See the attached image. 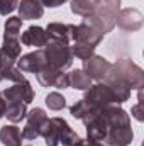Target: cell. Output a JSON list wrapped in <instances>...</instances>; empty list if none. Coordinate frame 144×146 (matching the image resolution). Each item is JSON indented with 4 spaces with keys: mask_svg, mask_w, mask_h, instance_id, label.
Here are the masks:
<instances>
[{
    "mask_svg": "<svg viewBox=\"0 0 144 146\" xmlns=\"http://www.w3.org/2000/svg\"><path fill=\"white\" fill-rule=\"evenodd\" d=\"M61 73L63 72H59V70H56V68L46 65L41 72L36 73V78L42 87H54V83H56V80H58V76H59Z\"/></svg>",
    "mask_w": 144,
    "mask_h": 146,
    "instance_id": "19",
    "label": "cell"
},
{
    "mask_svg": "<svg viewBox=\"0 0 144 146\" xmlns=\"http://www.w3.org/2000/svg\"><path fill=\"white\" fill-rule=\"evenodd\" d=\"M105 83L108 85V88H110V92L114 95V102L115 104H124L131 97V92L132 90L129 88V85L126 82H122V80H119V78H115L112 75H107Z\"/></svg>",
    "mask_w": 144,
    "mask_h": 146,
    "instance_id": "14",
    "label": "cell"
},
{
    "mask_svg": "<svg viewBox=\"0 0 144 146\" xmlns=\"http://www.w3.org/2000/svg\"><path fill=\"white\" fill-rule=\"evenodd\" d=\"M46 65H48V61H46V56H44L42 49H36L32 53H27V54H24L22 58L17 60V68L22 73H34L36 75Z\"/></svg>",
    "mask_w": 144,
    "mask_h": 146,
    "instance_id": "11",
    "label": "cell"
},
{
    "mask_svg": "<svg viewBox=\"0 0 144 146\" xmlns=\"http://www.w3.org/2000/svg\"><path fill=\"white\" fill-rule=\"evenodd\" d=\"M102 39H104V34L97 27H93L92 24H88L87 21H83L78 26H73V31H71L73 42H81V44H88V46L97 48Z\"/></svg>",
    "mask_w": 144,
    "mask_h": 146,
    "instance_id": "7",
    "label": "cell"
},
{
    "mask_svg": "<svg viewBox=\"0 0 144 146\" xmlns=\"http://www.w3.org/2000/svg\"><path fill=\"white\" fill-rule=\"evenodd\" d=\"M27 124L24 126L22 129V139H36L41 136V129L44 127V124L48 122V114L44 112L42 109H32L31 112H27Z\"/></svg>",
    "mask_w": 144,
    "mask_h": 146,
    "instance_id": "8",
    "label": "cell"
},
{
    "mask_svg": "<svg viewBox=\"0 0 144 146\" xmlns=\"http://www.w3.org/2000/svg\"><path fill=\"white\" fill-rule=\"evenodd\" d=\"M5 112H7V102L0 97V119L5 115Z\"/></svg>",
    "mask_w": 144,
    "mask_h": 146,
    "instance_id": "31",
    "label": "cell"
},
{
    "mask_svg": "<svg viewBox=\"0 0 144 146\" xmlns=\"http://www.w3.org/2000/svg\"><path fill=\"white\" fill-rule=\"evenodd\" d=\"M100 5V0H71V12L80 17H88Z\"/></svg>",
    "mask_w": 144,
    "mask_h": 146,
    "instance_id": "17",
    "label": "cell"
},
{
    "mask_svg": "<svg viewBox=\"0 0 144 146\" xmlns=\"http://www.w3.org/2000/svg\"><path fill=\"white\" fill-rule=\"evenodd\" d=\"M39 2H41L42 7H51V9H53V7H59V5H63L66 0H39Z\"/></svg>",
    "mask_w": 144,
    "mask_h": 146,
    "instance_id": "30",
    "label": "cell"
},
{
    "mask_svg": "<svg viewBox=\"0 0 144 146\" xmlns=\"http://www.w3.org/2000/svg\"><path fill=\"white\" fill-rule=\"evenodd\" d=\"M100 5L104 9L114 10V12H119L120 10V0H100Z\"/></svg>",
    "mask_w": 144,
    "mask_h": 146,
    "instance_id": "28",
    "label": "cell"
},
{
    "mask_svg": "<svg viewBox=\"0 0 144 146\" xmlns=\"http://www.w3.org/2000/svg\"><path fill=\"white\" fill-rule=\"evenodd\" d=\"M131 114L141 122L144 121V110H143V88H139V102H137V106H134L132 109H131Z\"/></svg>",
    "mask_w": 144,
    "mask_h": 146,
    "instance_id": "27",
    "label": "cell"
},
{
    "mask_svg": "<svg viewBox=\"0 0 144 146\" xmlns=\"http://www.w3.org/2000/svg\"><path fill=\"white\" fill-rule=\"evenodd\" d=\"M27 104H20V102H12V104H7V119L10 122H20L26 115H27Z\"/></svg>",
    "mask_w": 144,
    "mask_h": 146,
    "instance_id": "21",
    "label": "cell"
},
{
    "mask_svg": "<svg viewBox=\"0 0 144 146\" xmlns=\"http://www.w3.org/2000/svg\"><path fill=\"white\" fill-rule=\"evenodd\" d=\"M0 97L7 102V104H12V102H20V104H31L34 100V90L31 87V83L27 80L24 82H19L9 88H5Z\"/></svg>",
    "mask_w": 144,
    "mask_h": 146,
    "instance_id": "6",
    "label": "cell"
},
{
    "mask_svg": "<svg viewBox=\"0 0 144 146\" xmlns=\"http://www.w3.org/2000/svg\"><path fill=\"white\" fill-rule=\"evenodd\" d=\"M71 48V53L73 56H76L78 60H88L90 56H93V53H95V48L93 46H88V44H81V42H75Z\"/></svg>",
    "mask_w": 144,
    "mask_h": 146,
    "instance_id": "23",
    "label": "cell"
},
{
    "mask_svg": "<svg viewBox=\"0 0 144 146\" xmlns=\"http://www.w3.org/2000/svg\"><path fill=\"white\" fill-rule=\"evenodd\" d=\"M19 17L22 21H32V19H41L44 14V7L41 5L39 0H22L19 2Z\"/></svg>",
    "mask_w": 144,
    "mask_h": 146,
    "instance_id": "15",
    "label": "cell"
},
{
    "mask_svg": "<svg viewBox=\"0 0 144 146\" xmlns=\"http://www.w3.org/2000/svg\"><path fill=\"white\" fill-rule=\"evenodd\" d=\"M44 56H46V61L49 66L59 70V72H65L71 66L73 63V53L70 44H61V42H48L44 48Z\"/></svg>",
    "mask_w": 144,
    "mask_h": 146,
    "instance_id": "4",
    "label": "cell"
},
{
    "mask_svg": "<svg viewBox=\"0 0 144 146\" xmlns=\"http://www.w3.org/2000/svg\"><path fill=\"white\" fill-rule=\"evenodd\" d=\"M20 27H22V19H20V17H9V19L5 21V33H3V37L19 39V36H20Z\"/></svg>",
    "mask_w": 144,
    "mask_h": 146,
    "instance_id": "22",
    "label": "cell"
},
{
    "mask_svg": "<svg viewBox=\"0 0 144 146\" xmlns=\"http://www.w3.org/2000/svg\"><path fill=\"white\" fill-rule=\"evenodd\" d=\"M49 42L46 29L39 27V26H31L26 29V33H22L20 36V44L29 46V48H44Z\"/></svg>",
    "mask_w": 144,
    "mask_h": 146,
    "instance_id": "12",
    "label": "cell"
},
{
    "mask_svg": "<svg viewBox=\"0 0 144 146\" xmlns=\"http://www.w3.org/2000/svg\"><path fill=\"white\" fill-rule=\"evenodd\" d=\"M112 68V63L107 61L104 56H90L88 60L83 61V72L90 76V80H97V82H102L107 78L108 72Z\"/></svg>",
    "mask_w": 144,
    "mask_h": 146,
    "instance_id": "10",
    "label": "cell"
},
{
    "mask_svg": "<svg viewBox=\"0 0 144 146\" xmlns=\"http://www.w3.org/2000/svg\"><path fill=\"white\" fill-rule=\"evenodd\" d=\"M108 75L126 82L131 90L143 88L144 87V72L141 66H137L131 58H119L115 63H112V68Z\"/></svg>",
    "mask_w": 144,
    "mask_h": 146,
    "instance_id": "3",
    "label": "cell"
},
{
    "mask_svg": "<svg viewBox=\"0 0 144 146\" xmlns=\"http://www.w3.org/2000/svg\"><path fill=\"white\" fill-rule=\"evenodd\" d=\"M83 100H85L92 109H97V110H102V109H105V107H108V106H112V104H115V102H114V95H112V92H110V88H108L107 83L92 85V87L87 90Z\"/></svg>",
    "mask_w": 144,
    "mask_h": 146,
    "instance_id": "5",
    "label": "cell"
},
{
    "mask_svg": "<svg viewBox=\"0 0 144 146\" xmlns=\"http://www.w3.org/2000/svg\"><path fill=\"white\" fill-rule=\"evenodd\" d=\"M73 146H80V145H78V141H76V143H75V145H73Z\"/></svg>",
    "mask_w": 144,
    "mask_h": 146,
    "instance_id": "32",
    "label": "cell"
},
{
    "mask_svg": "<svg viewBox=\"0 0 144 146\" xmlns=\"http://www.w3.org/2000/svg\"><path fill=\"white\" fill-rule=\"evenodd\" d=\"M19 7V0H0V15H9Z\"/></svg>",
    "mask_w": 144,
    "mask_h": 146,
    "instance_id": "26",
    "label": "cell"
},
{
    "mask_svg": "<svg viewBox=\"0 0 144 146\" xmlns=\"http://www.w3.org/2000/svg\"><path fill=\"white\" fill-rule=\"evenodd\" d=\"M0 141L5 146H22V134L17 126L7 124L0 129Z\"/></svg>",
    "mask_w": 144,
    "mask_h": 146,
    "instance_id": "16",
    "label": "cell"
},
{
    "mask_svg": "<svg viewBox=\"0 0 144 146\" xmlns=\"http://www.w3.org/2000/svg\"><path fill=\"white\" fill-rule=\"evenodd\" d=\"M71 31L73 24H61V22H51L46 27L48 39L53 42H61V44L71 42Z\"/></svg>",
    "mask_w": 144,
    "mask_h": 146,
    "instance_id": "13",
    "label": "cell"
},
{
    "mask_svg": "<svg viewBox=\"0 0 144 146\" xmlns=\"http://www.w3.org/2000/svg\"><path fill=\"white\" fill-rule=\"evenodd\" d=\"M3 80H10V82L19 83V82H24L26 76H24V73L20 72L17 66H12V68H9L7 72L3 73Z\"/></svg>",
    "mask_w": 144,
    "mask_h": 146,
    "instance_id": "25",
    "label": "cell"
},
{
    "mask_svg": "<svg viewBox=\"0 0 144 146\" xmlns=\"http://www.w3.org/2000/svg\"><path fill=\"white\" fill-rule=\"evenodd\" d=\"M68 80H70V87L75 90H88L92 87V80L83 70H73L68 73Z\"/></svg>",
    "mask_w": 144,
    "mask_h": 146,
    "instance_id": "18",
    "label": "cell"
},
{
    "mask_svg": "<svg viewBox=\"0 0 144 146\" xmlns=\"http://www.w3.org/2000/svg\"><path fill=\"white\" fill-rule=\"evenodd\" d=\"M41 136L44 138L46 146H73L80 138L78 134L68 126L63 117H51L41 129Z\"/></svg>",
    "mask_w": 144,
    "mask_h": 146,
    "instance_id": "2",
    "label": "cell"
},
{
    "mask_svg": "<svg viewBox=\"0 0 144 146\" xmlns=\"http://www.w3.org/2000/svg\"><path fill=\"white\" fill-rule=\"evenodd\" d=\"M46 106L51 110H63L66 107V99L59 92H51L46 97Z\"/></svg>",
    "mask_w": 144,
    "mask_h": 146,
    "instance_id": "24",
    "label": "cell"
},
{
    "mask_svg": "<svg viewBox=\"0 0 144 146\" xmlns=\"http://www.w3.org/2000/svg\"><path fill=\"white\" fill-rule=\"evenodd\" d=\"M54 87L56 88H68L70 87V80H68V73H61L59 76H58V80H56V83H54Z\"/></svg>",
    "mask_w": 144,
    "mask_h": 146,
    "instance_id": "29",
    "label": "cell"
},
{
    "mask_svg": "<svg viewBox=\"0 0 144 146\" xmlns=\"http://www.w3.org/2000/svg\"><path fill=\"white\" fill-rule=\"evenodd\" d=\"M143 22H144V17L143 14L134 9V7H127V9H122L119 10L117 14V19H115V24L126 31V33H136L143 27Z\"/></svg>",
    "mask_w": 144,
    "mask_h": 146,
    "instance_id": "9",
    "label": "cell"
},
{
    "mask_svg": "<svg viewBox=\"0 0 144 146\" xmlns=\"http://www.w3.org/2000/svg\"><path fill=\"white\" fill-rule=\"evenodd\" d=\"M2 53L7 54L10 60L17 61L20 58V51H22V44H20V39H9V37H3V44H2Z\"/></svg>",
    "mask_w": 144,
    "mask_h": 146,
    "instance_id": "20",
    "label": "cell"
},
{
    "mask_svg": "<svg viewBox=\"0 0 144 146\" xmlns=\"http://www.w3.org/2000/svg\"><path fill=\"white\" fill-rule=\"evenodd\" d=\"M85 141L88 146H127L134 138L129 114L114 106L102 109L88 122H85Z\"/></svg>",
    "mask_w": 144,
    "mask_h": 146,
    "instance_id": "1",
    "label": "cell"
}]
</instances>
